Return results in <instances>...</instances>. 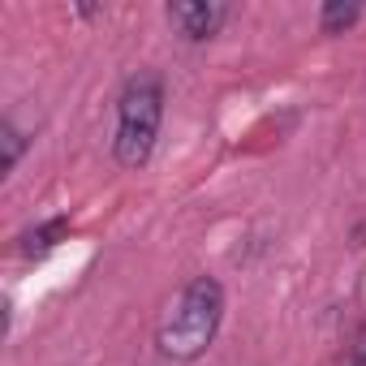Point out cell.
Masks as SVG:
<instances>
[{"mask_svg":"<svg viewBox=\"0 0 366 366\" xmlns=\"http://www.w3.org/2000/svg\"><path fill=\"white\" fill-rule=\"evenodd\" d=\"M220 319H224V285L216 276H194L168 302V310L155 327L159 357H168V362L203 357L220 332Z\"/></svg>","mask_w":366,"mask_h":366,"instance_id":"6da1fadb","label":"cell"},{"mask_svg":"<svg viewBox=\"0 0 366 366\" xmlns=\"http://www.w3.org/2000/svg\"><path fill=\"white\" fill-rule=\"evenodd\" d=\"M164 121V82L159 74L142 69L121 86L117 99V134H112V155L121 168H142L155 151Z\"/></svg>","mask_w":366,"mask_h":366,"instance_id":"7a4b0ae2","label":"cell"},{"mask_svg":"<svg viewBox=\"0 0 366 366\" xmlns=\"http://www.w3.org/2000/svg\"><path fill=\"white\" fill-rule=\"evenodd\" d=\"M168 22L181 39L203 44L220 35V26L229 22V5L224 0H177V5H168Z\"/></svg>","mask_w":366,"mask_h":366,"instance_id":"3957f363","label":"cell"},{"mask_svg":"<svg viewBox=\"0 0 366 366\" xmlns=\"http://www.w3.org/2000/svg\"><path fill=\"white\" fill-rule=\"evenodd\" d=\"M65 233H69V220H65V216H56V220H48V224H39V229H26V233L18 237V254L39 259V254H48Z\"/></svg>","mask_w":366,"mask_h":366,"instance_id":"277c9868","label":"cell"},{"mask_svg":"<svg viewBox=\"0 0 366 366\" xmlns=\"http://www.w3.org/2000/svg\"><path fill=\"white\" fill-rule=\"evenodd\" d=\"M357 18H362V5H357V0H349V5H345V0H327V5L319 9V31H323V35H345Z\"/></svg>","mask_w":366,"mask_h":366,"instance_id":"5b68a950","label":"cell"},{"mask_svg":"<svg viewBox=\"0 0 366 366\" xmlns=\"http://www.w3.org/2000/svg\"><path fill=\"white\" fill-rule=\"evenodd\" d=\"M0 142H5V168H14L22 159V151H26V134L14 121H5V125H0Z\"/></svg>","mask_w":366,"mask_h":366,"instance_id":"8992f818","label":"cell"},{"mask_svg":"<svg viewBox=\"0 0 366 366\" xmlns=\"http://www.w3.org/2000/svg\"><path fill=\"white\" fill-rule=\"evenodd\" d=\"M349 366H366V340L357 345V353H353V362H349Z\"/></svg>","mask_w":366,"mask_h":366,"instance_id":"52a82bcc","label":"cell"}]
</instances>
